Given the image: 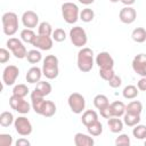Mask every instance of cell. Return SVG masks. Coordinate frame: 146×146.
Wrapping results in <instances>:
<instances>
[{
    "label": "cell",
    "mask_w": 146,
    "mask_h": 146,
    "mask_svg": "<svg viewBox=\"0 0 146 146\" xmlns=\"http://www.w3.org/2000/svg\"><path fill=\"white\" fill-rule=\"evenodd\" d=\"M95 64V59H94V51L92 49L88 48V47H83L79 50L78 52V57H76V65L78 68L83 72H90L94 67Z\"/></svg>",
    "instance_id": "6da1fadb"
},
{
    "label": "cell",
    "mask_w": 146,
    "mask_h": 146,
    "mask_svg": "<svg viewBox=\"0 0 146 146\" xmlns=\"http://www.w3.org/2000/svg\"><path fill=\"white\" fill-rule=\"evenodd\" d=\"M58 64H59V60L55 55L46 56V58L43 59V64H42V73H43V75L49 80L56 79L58 76V74H59Z\"/></svg>",
    "instance_id": "7a4b0ae2"
},
{
    "label": "cell",
    "mask_w": 146,
    "mask_h": 146,
    "mask_svg": "<svg viewBox=\"0 0 146 146\" xmlns=\"http://www.w3.org/2000/svg\"><path fill=\"white\" fill-rule=\"evenodd\" d=\"M2 31L6 35L13 36L18 30V16L13 11H7L1 17Z\"/></svg>",
    "instance_id": "3957f363"
},
{
    "label": "cell",
    "mask_w": 146,
    "mask_h": 146,
    "mask_svg": "<svg viewBox=\"0 0 146 146\" xmlns=\"http://www.w3.org/2000/svg\"><path fill=\"white\" fill-rule=\"evenodd\" d=\"M62 16L67 24H74L80 18V9L74 2L66 1L62 5Z\"/></svg>",
    "instance_id": "277c9868"
},
{
    "label": "cell",
    "mask_w": 146,
    "mask_h": 146,
    "mask_svg": "<svg viewBox=\"0 0 146 146\" xmlns=\"http://www.w3.org/2000/svg\"><path fill=\"white\" fill-rule=\"evenodd\" d=\"M70 40L73 46L78 48H83L88 42L87 32L81 26H74L70 30Z\"/></svg>",
    "instance_id": "5b68a950"
},
{
    "label": "cell",
    "mask_w": 146,
    "mask_h": 146,
    "mask_svg": "<svg viewBox=\"0 0 146 146\" xmlns=\"http://www.w3.org/2000/svg\"><path fill=\"white\" fill-rule=\"evenodd\" d=\"M7 44V48L11 51V54L18 58V59H23V58H26V54H27V50L23 43L22 40L17 39V38H9L6 42Z\"/></svg>",
    "instance_id": "8992f818"
},
{
    "label": "cell",
    "mask_w": 146,
    "mask_h": 146,
    "mask_svg": "<svg viewBox=\"0 0 146 146\" xmlns=\"http://www.w3.org/2000/svg\"><path fill=\"white\" fill-rule=\"evenodd\" d=\"M67 104L70 106V110L74 114H81L86 108V98L79 92H73L68 96Z\"/></svg>",
    "instance_id": "52a82bcc"
},
{
    "label": "cell",
    "mask_w": 146,
    "mask_h": 146,
    "mask_svg": "<svg viewBox=\"0 0 146 146\" xmlns=\"http://www.w3.org/2000/svg\"><path fill=\"white\" fill-rule=\"evenodd\" d=\"M9 106L19 114H27L32 107L30 103H27V100H25L23 97H18L15 95H11L9 97Z\"/></svg>",
    "instance_id": "ba28073f"
},
{
    "label": "cell",
    "mask_w": 146,
    "mask_h": 146,
    "mask_svg": "<svg viewBox=\"0 0 146 146\" xmlns=\"http://www.w3.org/2000/svg\"><path fill=\"white\" fill-rule=\"evenodd\" d=\"M14 128L21 136H29L32 133V123L25 116H18L14 121Z\"/></svg>",
    "instance_id": "9c48e42d"
},
{
    "label": "cell",
    "mask_w": 146,
    "mask_h": 146,
    "mask_svg": "<svg viewBox=\"0 0 146 146\" xmlns=\"http://www.w3.org/2000/svg\"><path fill=\"white\" fill-rule=\"evenodd\" d=\"M19 75V68L16 65H8L5 67L2 72V82L5 86L15 84L17 78Z\"/></svg>",
    "instance_id": "30bf717a"
},
{
    "label": "cell",
    "mask_w": 146,
    "mask_h": 146,
    "mask_svg": "<svg viewBox=\"0 0 146 146\" xmlns=\"http://www.w3.org/2000/svg\"><path fill=\"white\" fill-rule=\"evenodd\" d=\"M95 63L100 70H108V68H114V59L107 51H102L99 52L96 58Z\"/></svg>",
    "instance_id": "8fae6325"
},
{
    "label": "cell",
    "mask_w": 146,
    "mask_h": 146,
    "mask_svg": "<svg viewBox=\"0 0 146 146\" xmlns=\"http://www.w3.org/2000/svg\"><path fill=\"white\" fill-rule=\"evenodd\" d=\"M132 70L140 76H146V55L138 54L132 59Z\"/></svg>",
    "instance_id": "7c38bea8"
},
{
    "label": "cell",
    "mask_w": 146,
    "mask_h": 146,
    "mask_svg": "<svg viewBox=\"0 0 146 146\" xmlns=\"http://www.w3.org/2000/svg\"><path fill=\"white\" fill-rule=\"evenodd\" d=\"M52 44H54V39L51 36H48V35H40L38 34L32 43L33 47H35L36 49L39 50H50L52 48Z\"/></svg>",
    "instance_id": "4fadbf2b"
},
{
    "label": "cell",
    "mask_w": 146,
    "mask_h": 146,
    "mask_svg": "<svg viewBox=\"0 0 146 146\" xmlns=\"http://www.w3.org/2000/svg\"><path fill=\"white\" fill-rule=\"evenodd\" d=\"M22 23L26 29H34L39 26V15L33 10H26L22 15Z\"/></svg>",
    "instance_id": "5bb4252c"
},
{
    "label": "cell",
    "mask_w": 146,
    "mask_h": 146,
    "mask_svg": "<svg viewBox=\"0 0 146 146\" xmlns=\"http://www.w3.org/2000/svg\"><path fill=\"white\" fill-rule=\"evenodd\" d=\"M119 18L124 24H132L137 18V11L131 6H125L120 10Z\"/></svg>",
    "instance_id": "9a60e30c"
},
{
    "label": "cell",
    "mask_w": 146,
    "mask_h": 146,
    "mask_svg": "<svg viewBox=\"0 0 146 146\" xmlns=\"http://www.w3.org/2000/svg\"><path fill=\"white\" fill-rule=\"evenodd\" d=\"M30 98H31V106H32V110H33L36 114L41 115L42 110H43V106H44V104H46L44 97L41 96V95H39V94L33 89V91H32L31 95H30Z\"/></svg>",
    "instance_id": "2e32d148"
},
{
    "label": "cell",
    "mask_w": 146,
    "mask_h": 146,
    "mask_svg": "<svg viewBox=\"0 0 146 146\" xmlns=\"http://www.w3.org/2000/svg\"><path fill=\"white\" fill-rule=\"evenodd\" d=\"M43 75L42 73V68L38 67V66H32L31 68L27 70L26 72V75H25V79L29 83H38L40 80H41V76Z\"/></svg>",
    "instance_id": "e0dca14e"
},
{
    "label": "cell",
    "mask_w": 146,
    "mask_h": 146,
    "mask_svg": "<svg viewBox=\"0 0 146 146\" xmlns=\"http://www.w3.org/2000/svg\"><path fill=\"white\" fill-rule=\"evenodd\" d=\"M74 144L75 146H92L95 144V140L91 135L78 132L74 136Z\"/></svg>",
    "instance_id": "ac0fdd59"
},
{
    "label": "cell",
    "mask_w": 146,
    "mask_h": 146,
    "mask_svg": "<svg viewBox=\"0 0 146 146\" xmlns=\"http://www.w3.org/2000/svg\"><path fill=\"white\" fill-rule=\"evenodd\" d=\"M107 125H108L110 130H111L113 133H120V132L123 130L124 122H123V120H121L120 117L113 116V117L107 119Z\"/></svg>",
    "instance_id": "d6986e66"
},
{
    "label": "cell",
    "mask_w": 146,
    "mask_h": 146,
    "mask_svg": "<svg viewBox=\"0 0 146 146\" xmlns=\"http://www.w3.org/2000/svg\"><path fill=\"white\" fill-rule=\"evenodd\" d=\"M98 120V114L96 111L94 110H87L82 113V116H81V122L83 125L88 127L89 124L96 122Z\"/></svg>",
    "instance_id": "ffe728a7"
},
{
    "label": "cell",
    "mask_w": 146,
    "mask_h": 146,
    "mask_svg": "<svg viewBox=\"0 0 146 146\" xmlns=\"http://www.w3.org/2000/svg\"><path fill=\"white\" fill-rule=\"evenodd\" d=\"M34 90H35L39 95L46 97V96H48V95L52 91V87H51V84H50L49 82H47V81H41V80H40V81L36 83Z\"/></svg>",
    "instance_id": "44dd1931"
},
{
    "label": "cell",
    "mask_w": 146,
    "mask_h": 146,
    "mask_svg": "<svg viewBox=\"0 0 146 146\" xmlns=\"http://www.w3.org/2000/svg\"><path fill=\"white\" fill-rule=\"evenodd\" d=\"M125 107H127V105H124V103L121 100H115V102L111 103V108H112L113 115L116 117H121L124 115Z\"/></svg>",
    "instance_id": "7402d4cb"
},
{
    "label": "cell",
    "mask_w": 146,
    "mask_h": 146,
    "mask_svg": "<svg viewBox=\"0 0 146 146\" xmlns=\"http://www.w3.org/2000/svg\"><path fill=\"white\" fill-rule=\"evenodd\" d=\"M140 114H133V113H128L125 112L123 115V122L128 127H135L140 122Z\"/></svg>",
    "instance_id": "603a6c76"
},
{
    "label": "cell",
    "mask_w": 146,
    "mask_h": 146,
    "mask_svg": "<svg viewBox=\"0 0 146 146\" xmlns=\"http://www.w3.org/2000/svg\"><path fill=\"white\" fill-rule=\"evenodd\" d=\"M56 111H57L56 104L54 102H51V100H46V104L43 106L41 115L43 117H51V116H54L56 114Z\"/></svg>",
    "instance_id": "cb8c5ba5"
},
{
    "label": "cell",
    "mask_w": 146,
    "mask_h": 146,
    "mask_svg": "<svg viewBox=\"0 0 146 146\" xmlns=\"http://www.w3.org/2000/svg\"><path fill=\"white\" fill-rule=\"evenodd\" d=\"M131 39L137 43H143L146 41V30L144 27H136L131 32Z\"/></svg>",
    "instance_id": "d4e9b609"
},
{
    "label": "cell",
    "mask_w": 146,
    "mask_h": 146,
    "mask_svg": "<svg viewBox=\"0 0 146 146\" xmlns=\"http://www.w3.org/2000/svg\"><path fill=\"white\" fill-rule=\"evenodd\" d=\"M139 94V89L133 84H128L123 88L122 95L125 99H135Z\"/></svg>",
    "instance_id": "484cf974"
},
{
    "label": "cell",
    "mask_w": 146,
    "mask_h": 146,
    "mask_svg": "<svg viewBox=\"0 0 146 146\" xmlns=\"http://www.w3.org/2000/svg\"><path fill=\"white\" fill-rule=\"evenodd\" d=\"M26 59L30 64H38L42 60V54L39 49L29 50L27 54H26Z\"/></svg>",
    "instance_id": "4316f807"
},
{
    "label": "cell",
    "mask_w": 146,
    "mask_h": 146,
    "mask_svg": "<svg viewBox=\"0 0 146 146\" xmlns=\"http://www.w3.org/2000/svg\"><path fill=\"white\" fill-rule=\"evenodd\" d=\"M35 36H36V34L34 33V31L32 29H26L25 27L24 30L21 31V40L23 42H25V43L32 44L34 39H35Z\"/></svg>",
    "instance_id": "83f0119b"
},
{
    "label": "cell",
    "mask_w": 146,
    "mask_h": 146,
    "mask_svg": "<svg viewBox=\"0 0 146 146\" xmlns=\"http://www.w3.org/2000/svg\"><path fill=\"white\" fill-rule=\"evenodd\" d=\"M14 115L11 112H8V111H5L0 114V125L3 127V128H7L11 124H14Z\"/></svg>",
    "instance_id": "f1b7e54d"
},
{
    "label": "cell",
    "mask_w": 146,
    "mask_h": 146,
    "mask_svg": "<svg viewBox=\"0 0 146 146\" xmlns=\"http://www.w3.org/2000/svg\"><path fill=\"white\" fill-rule=\"evenodd\" d=\"M87 128V131L89 135H91L92 137H97V136H100L102 132H103V124L99 122V120H97L96 122L89 124Z\"/></svg>",
    "instance_id": "f546056e"
},
{
    "label": "cell",
    "mask_w": 146,
    "mask_h": 146,
    "mask_svg": "<svg viewBox=\"0 0 146 146\" xmlns=\"http://www.w3.org/2000/svg\"><path fill=\"white\" fill-rule=\"evenodd\" d=\"M108 104H110V102H108L107 96H105L103 94H98L94 97V105L97 110H102L105 106H107Z\"/></svg>",
    "instance_id": "4dcf8cb0"
},
{
    "label": "cell",
    "mask_w": 146,
    "mask_h": 146,
    "mask_svg": "<svg viewBox=\"0 0 146 146\" xmlns=\"http://www.w3.org/2000/svg\"><path fill=\"white\" fill-rule=\"evenodd\" d=\"M125 112L133 113V114H141V112H143V104L139 100H132V102H130L127 105Z\"/></svg>",
    "instance_id": "1f68e13d"
},
{
    "label": "cell",
    "mask_w": 146,
    "mask_h": 146,
    "mask_svg": "<svg viewBox=\"0 0 146 146\" xmlns=\"http://www.w3.org/2000/svg\"><path fill=\"white\" fill-rule=\"evenodd\" d=\"M132 135H133V137H135L136 139H139V140L146 139V125L138 123L137 125L133 127V129H132Z\"/></svg>",
    "instance_id": "d6a6232c"
},
{
    "label": "cell",
    "mask_w": 146,
    "mask_h": 146,
    "mask_svg": "<svg viewBox=\"0 0 146 146\" xmlns=\"http://www.w3.org/2000/svg\"><path fill=\"white\" fill-rule=\"evenodd\" d=\"M52 26L50 23L48 22H41L38 26V34L40 35H48V36H51L52 35Z\"/></svg>",
    "instance_id": "836d02e7"
},
{
    "label": "cell",
    "mask_w": 146,
    "mask_h": 146,
    "mask_svg": "<svg viewBox=\"0 0 146 146\" xmlns=\"http://www.w3.org/2000/svg\"><path fill=\"white\" fill-rule=\"evenodd\" d=\"M27 94H29V88L24 83H18V84L14 86V88H13V95H15V96L24 98Z\"/></svg>",
    "instance_id": "e575fe53"
},
{
    "label": "cell",
    "mask_w": 146,
    "mask_h": 146,
    "mask_svg": "<svg viewBox=\"0 0 146 146\" xmlns=\"http://www.w3.org/2000/svg\"><path fill=\"white\" fill-rule=\"evenodd\" d=\"M95 18V13L90 8H84L80 11V19L84 23H89Z\"/></svg>",
    "instance_id": "d590c367"
},
{
    "label": "cell",
    "mask_w": 146,
    "mask_h": 146,
    "mask_svg": "<svg viewBox=\"0 0 146 146\" xmlns=\"http://www.w3.org/2000/svg\"><path fill=\"white\" fill-rule=\"evenodd\" d=\"M51 38H52L54 41H56V42H63V41L66 40V32H65L64 29L58 27V29L54 30Z\"/></svg>",
    "instance_id": "8d00e7d4"
},
{
    "label": "cell",
    "mask_w": 146,
    "mask_h": 146,
    "mask_svg": "<svg viewBox=\"0 0 146 146\" xmlns=\"http://www.w3.org/2000/svg\"><path fill=\"white\" fill-rule=\"evenodd\" d=\"M130 144H131V140H130V137L127 133H121L115 139V145L116 146H129Z\"/></svg>",
    "instance_id": "74e56055"
},
{
    "label": "cell",
    "mask_w": 146,
    "mask_h": 146,
    "mask_svg": "<svg viewBox=\"0 0 146 146\" xmlns=\"http://www.w3.org/2000/svg\"><path fill=\"white\" fill-rule=\"evenodd\" d=\"M114 74H115L114 68H108V70H100V68H99V76H100L103 80H105V81L111 80Z\"/></svg>",
    "instance_id": "f35d334b"
},
{
    "label": "cell",
    "mask_w": 146,
    "mask_h": 146,
    "mask_svg": "<svg viewBox=\"0 0 146 146\" xmlns=\"http://www.w3.org/2000/svg\"><path fill=\"white\" fill-rule=\"evenodd\" d=\"M13 137L9 133H0V146H11Z\"/></svg>",
    "instance_id": "ab89813d"
},
{
    "label": "cell",
    "mask_w": 146,
    "mask_h": 146,
    "mask_svg": "<svg viewBox=\"0 0 146 146\" xmlns=\"http://www.w3.org/2000/svg\"><path fill=\"white\" fill-rule=\"evenodd\" d=\"M99 114L104 119H110V117H113V112H112V108H111V104H108L107 106H105L104 108L99 110Z\"/></svg>",
    "instance_id": "60d3db41"
},
{
    "label": "cell",
    "mask_w": 146,
    "mask_h": 146,
    "mask_svg": "<svg viewBox=\"0 0 146 146\" xmlns=\"http://www.w3.org/2000/svg\"><path fill=\"white\" fill-rule=\"evenodd\" d=\"M107 82H108L110 87H112V88H119V87L122 84V79H121L119 75L114 74L113 78H112L111 80H108Z\"/></svg>",
    "instance_id": "b9f144b4"
},
{
    "label": "cell",
    "mask_w": 146,
    "mask_h": 146,
    "mask_svg": "<svg viewBox=\"0 0 146 146\" xmlns=\"http://www.w3.org/2000/svg\"><path fill=\"white\" fill-rule=\"evenodd\" d=\"M10 58V54L9 50L6 48H1L0 49V63L1 64H6Z\"/></svg>",
    "instance_id": "7bdbcfd3"
},
{
    "label": "cell",
    "mask_w": 146,
    "mask_h": 146,
    "mask_svg": "<svg viewBox=\"0 0 146 146\" xmlns=\"http://www.w3.org/2000/svg\"><path fill=\"white\" fill-rule=\"evenodd\" d=\"M137 88L140 91H146V76H141L137 82Z\"/></svg>",
    "instance_id": "ee69618b"
},
{
    "label": "cell",
    "mask_w": 146,
    "mask_h": 146,
    "mask_svg": "<svg viewBox=\"0 0 146 146\" xmlns=\"http://www.w3.org/2000/svg\"><path fill=\"white\" fill-rule=\"evenodd\" d=\"M15 145H16V146H30L31 143H30L26 138H23V137H22V138H19V139L16 140Z\"/></svg>",
    "instance_id": "f6af8a7d"
},
{
    "label": "cell",
    "mask_w": 146,
    "mask_h": 146,
    "mask_svg": "<svg viewBox=\"0 0 146 146\" xmlns=\"http://www.w3.org/2000/svg\"><path fill=\"white\" fill-rule=\"evenodd\" d=\"M120 2H122L124 6H132L136 2V0H121Z\"/></svg>",
    "instance_id": "bcb514c9"
},
{
    "label": "cell",
    "mask_w": 146,
    "mask_h": 146,
    "mask_svg": "<svg viewBox=\"0 0 146 146\" xmlns=\"http://www.w3.org/2000/svg\"><path fill=\"white\" fill-rule=\"evenodd\" d=\"M80 3H82V5H86V6H88V5H91V3H94V1L95 0H78Z\"/></svg>",
    "instance_id": "7dc6e473"
},
{
    "label": "cell",
    "mask_w": 146,
    "mask_h": 146,
    "mask_svg": "<svg viewBox=\"0 0 146 146\" xmlns=\"http://www.w3.org/2000/svg\"><path fill=\"white\" fill-rule=\"evenodd\" d=\"M111 2H113V3H116V2H120L121 0H110Z\"/></svg>",
    "instance_id": "c3c4849f"
},
{
    "label": "cell",
    "mask_w": 146,
    "mask_h": 146,
    "mask_svg": "<svg viewBox=\"0 0 146 146\" xmlns=\"http://www.w3.org/2000/svg\"><path fill=\"white\" fill-rule=\"evenodd\" d=\"M144 145H145V146H146V139H145V141H144Z\"/></svg>",
    "instance_id": "681fc988"
}]
</instances>
